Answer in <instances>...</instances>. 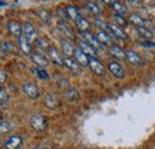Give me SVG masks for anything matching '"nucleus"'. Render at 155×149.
<instances>
[{
	"instance_id": "40",
	"label": "nucleus",
	"mask_w": 155,
	"mask_h": 149,
	"mask_svg": "<svg viewBox=\"0 0 155 149\" xmlns=\"http://www.w3.org/2000/svg\"><path fill=\"white\" fill-rule=\"evenodd\" d=\"M0 4H1V6H5V5H7V2H5V1H0Z\"/></svg>"
},
{
	"instance_id": "3",
	"label": "nucleus",
	"mask_w": 155,
	"mask_h": 149,
	"mask_svg": "<svg viewBox=\"0 0 155 149\" xmlns=\"http://www.w3.org/2000/svg\"><path fill=\"white\" fill-rule=\"evenodd\" d=\"M23 144V138L19 135H13L4 142V149H19Z\"/></svg>"
},
{
	"instance_id": "26",
	"label": "nucleus",
	"mask_w": 155,
	"mask_h": 149,
	"mask_svg": "<svg viewBox=\"0 0 155 149\" xmlns=\"http://www.w3.org/2000/svg\"><path fill=\"white\" fill-rule=\"evenodd\" d=\"M64 97L68 101H77L79 99V94L75 88H68L66 92H64Z\"/></svg>"
},
{
	"instance_id": "22",
	"label": "nucleus",
	"mask_w": 155,
	"mask_h": 149,
	"mask_svg": "<svg viewBox=\"0 0 155 149\" xmlns=\"http://www.w3.org/2000/svg\"><path fill=\"white\" fill-rule=\"evenodd\" d=\"M130 22L136 25V28H146V24H147V20L144 18H142L140 15H131L130 16Z\"/></svg>"
},
{
	"instance_id": "17",
	"label": "nucleus",
	"mask_w": 155,
	"mask_h": 149,
	"mask_svg": "<svg viewBox=\"0 0 155 149\" xmlns=\"http://www.w3.org/2000/svg\"><path fill=\"white\" fill-rule=\"evenodd\" d=\"M96 36L101 45H111L112 41H111V36L109 35V32H106L104 30H99V32H97Z\"/></svg>"
},
{
	"instance_id": "11",
	"label": "nucleus",
	"mask_w": 155,
	"mask_h": 149,
	"mask_svg": "<svg viewBox=\"0 0 155 149\" xmlns=\"http://www.w3.org/2000/svg\"><path fill=\"white\" fill-rule=\"evenodd\" d=\"M74 58L77 60L78 62L80 63V66H88L90 65V57L86 55L79 47L75 48V51H74Z\"/></svg>"
},
{
	"instance_id": "28",
	"label": "nucleus",
	"mask_w": 155,
	"mask_h": 149,
	"mask_svg": "<svg viewBox=\"0 0 155 149\" xmlns=\"http://www.w3.org/2000/svg\"><path fill=\"white\" fill-rule=\"evenodd\" d=\"M37 16H38L41 20L42 22H44L45 24H48L49 22H50V13H49V11L48 10H45V8H41L37 11Z\"/></svg>"
},
{
	"instance_id": "19",
	"label": "nucleus",
	"mask_w": 155,
	"mask_h": 149,
	"mask_svg": "<svg viewBox=\"0 0 155 149\" xmlns=\"http://www.w3.org/2000/svg\"><path fill=\"white\" fill-rule=\"evenodd\" d=\"M31 60H32V62H35L37 66H39V68L45 67V66L48 65V60H47V57L43 55H41V54H37V53L31 54Z\"/></svg>"
},
{
	"instance_id": "42",
	"label": "nucleus",
	"mask_w": 155,
	"mask_h": 149,
	"mask_svg": "<svg viewBox=\"0 0 155 149\" xmlns=\"http://www.w3.org/2000/svg\"><path fill=\"white\" fill-rule=\"evenodd\" d=\"M32 149H39V148H32Z\"/></svg>"
},
{
	"instance_id": "30",
	"label": "nucleus",
	"mask_w": 155,
	"mask_h": 149,
	"mask_svg": "<svg viewBox=\"0 0 155 149\" xmlns=\"http://www.w3.org/2000/svg\"><path fill=\"white\" fill-rule=\"evenodd\" d=\"M11 51H12V43L10 41H2V43H1V53H2V55L10 54Z\"/></svg>"
},
{
	"instance_id": "23",
	"label": "nucleus",
	"mask_w": 155,
	"mask_h": 149,
	"mask_svg": "<svg viewBox=\"0 0 155 149\" xmlns=\"http://www.w3.org/2000/svg\"><path fill=\"white\" fill-rule=\"evenodd\" d=\"M66 12H67L68 17L71 19H73L74 22H77L78 19L81 18V16L79 13V10H78V7H75V6H67L66 7Z\"/></svg>"
},
{
	"instance_id": "1",
	"label": "nucleus",
	"mask_w": 155,
	"mask_h": 149,
	"mask_svg": "<svg viewBox=\"0 0 155 149\" xmlns=\"http://www.w3.org/2000/svg\"><path fill=\"white\" fill-rule=\"evenodd\" d=\"M30 125L35 131H44L47 129V118L43 114H35L30 119Z\"/></svg>"
},
{
	"instance_id": "41",
	"label": "nucleus",
	"mask_w": 155,
	"mask_h": 149,
	"mask_svg": "<svg viewBox=\"0 0 155 149\" xmlns=\"http://www.w3.org/2000/svg\"><path fill=\"white\" fill-rule=\"evenodd\" d=\"M153 32H155V25H154V28H153Z\"/></svg>"
},
{
	"instance_id": "38",
	"label": "nucleus",
	"mask_w": 155,
	"mask_h": 149,
	"mask_svg": "<svg viewBox=\"0 0 155 149\" xmlns=\"http://www.w3.org/2000/svg\"><path fill=\"white\" fill-rule=\"evenodd\" d=\"M5 79H6V73H5V71H1V80H0V82L2 84L5 81Z\"/></svg>"
},
{
	"instance_id": "37",
	"label": "nucleus",
	"mask_w": 155,
	"mask_h": 149,
	"mask_svg": "<svg viewBox=\"0 0 155 149\" xmlns=\"http://www.w3.org/2000/svg\"><path fill=\"white\" fill-rule=\"evenodd\" d=\"M115 18L119 22V24H123V25H125V20H124V18H122V16H119V15H116L115 16Z\"/></svg>"
},
{
	"instance_id": "35",
	"label": "nucleus",
	"mask_w": 155,
	"mask_h": 149,
	"mask_svg": "<svg viewBox=\"0 0 155 149\" xmlns=\"http://www.w3.org/2000/svg\"><path fill=\"white\" fill-rule=\"evenodd\" d=\"M36 44H37V47H38V48H41V49H47V50H49V48H50V47H48L47 41L42 39V38L36 39Z\"/></svg>"
},
{
	"instance_id": "24",
	"label": "nucleus",
	"mask_w": 155,
	"mask_h": 149,
	"mask_svg": "<svg viewBox=\"0 0 155 149\" xmlns=\"http://www.w3.org/2000/svg\"><path fill=\"white\" fill-rule=\"evenodd\" d=\"M110 54L114 56V57H116V58H127L125 57V51H123L122 48L118 47V45H111Z\"/></svg>"
},
{
	"instance_id": "27",
	"label": "nucleus",
	"mask_w": 155,
	"mask_h": 149,
	"mask_svg": "<svg viewBox=\"0 0 155 149\" xmlns=\"http://www.w3.org/2000/svg\"><path fill=\"white\" fill-rule=\"evenodd\" d=\"M75 24H77V28L81 32H86V31L90 30V24H88V22H87L86 19H84L82 17L80 19H78L77 22H75Z\"/></svg>"
},
{
	"instance_id": "10",
	"label": "nucleus",
	"mask_w": 155,
	"mask_h": 149,
	"mask_svg": "<svg viewBox=\"0 0 155 149\" xmlns=\"http://www.w3.org/2000/svg\"><path fill=\"white\" fill-rule=\"evenodd\" d=\"M107 29L112 32L114 36H116V37L119 38V39H127V38H128L127 34L124 32V30H123L120 26H118L116 23H109V24H107Z\"/></svg>"
},
{
	"instance_id": "21",
	"label": "nucleus",
	"mask_w": 155,
	"mask_h": 149,
	"mask_svg": "<svg viewBox=\"0 0 155 149\" xmlns=\"http://www.w3.org/2000/svg\"><path fill=\"white\" fill-rule=\"evenodd\" d=\"M110 5H111V7L117 12V15H119V16H124V15H127V12H128L127 7H125L123 4H120L119 1H116V0L110 1Z\"/></svg>"
},
{
	"instance_id": "2",
	"label": "nucleus",
	"mask_w": 155,
	"mask_h": 149,
	"mask_svg": "<svg viewBox=\"0 0 155 149\" xmlns=\"http://www.w3.org/2000/svg\"><path fill=\"white\" fill-rule=\"evenodd\" d=\"M23 91L29 98L31 99H37L39 95V90L37 85L32 81H26L23 84Z\"/></svg>"
},
{
	"instance_id": "16",
	"label": "nucleus",
	"mask_w": 155,
	"mask_h": 149,
	"mask_svg": "<svg viewBox=\"0 0 155 149\" xmlns=\"http://www.w3.org/2000/svg\"><path fill=\"white\" fill-rule=\"evenodd\" d=\"M23 35L28 38L29 41H31V39H34V38L36 37L37 31H36V29L30 23H25L23 25Z\"/></svg>"
},
{
	"instance_id": "29",
	"label": "nucleus",
	"mask_w": 155,
	"mask_h": 149,
	"mask_svg": "<svg viewBox=\"0 0 155 149\" xmlns=\"http://www.w3.org/2000/svg\"><path fill=\"white\" fill-rule=\"evenodd\" d=\"M136 31H137V34H138L141 37H144V38H147V39L153 37V31L148 30L147 28H136Z\"/></svg>"
},
{
	"instance_id": "20",
	"label": "nucleus",
	"mask_w": 155,
	"mask_h": 149,
	"mask_svg": "<svg viewBox=\"0 0 155 149\" xmlns=\"http://www.w3.org/2000/svg\"><path fill=\"white\" fill-rule=\"evenodd\" d=\"M58 29H60V31L64 35V38H68V39H73L74 38V34H73V31H72V29L66 24V23H60L58 24Z\"/></svg>"
},
{
	"instance_id": "6",
	"label": "nucleus",
	"mask_w": 155,
	"mask_h": 149,
	"mask_svg": "<svg viewBox=\"0 0 155 149\" xmlns=\"http://www.w3.org/2000/svg\"><path fill=\"white\" fill-rule=\"evenodd\" d=\"M90 68L91 71L97 75H104L105 74V69L104 66L100 63V61L98 60L97 57H90Z\"/></svg>"
},
{
	"instance_id": "33",
	"label": "nucleus",
	"mask_w": 155,
	"mask_h": 149,
	"mask_svg": "<svg viewBox=\"0 0 155 149\" xmlns=\"http://www.w3.org/2000/svg\"><path fill=\"white\" fill-rule=\"evenodd\" d=\"M35 72H36V74H37V76H38L41 80H49V79H50L49 74H48L43 68H36Z\"/></svg>"
},
{
	"instance_id": "4",
	"label": "nucleus",
	"mask_w": 155,
	"mask_h": 149,
	"mask_svg": "<svg viewBox=\"0 0 155 149\" xmlns=\"http://www.w3.org/2000/svg\"><path fill=\"white\" fill-rule=\"evenodd\" d=\"M81 36L84 38V41L85 42H87L90 45H92L97 51L99 50H101V48H103V45L100 44V42L98 41L97 36H94V35H92L90 31H86V32H81Z\"/></svg>"
},
{
	"instance_id": "5",
	"label": "nucleus",
	"mask_w": 155,
	"mask_h": 149,
	"mask_svg": "<svg viewBox=\"0 0 155 149\" xmlns=\"http://www.w3.org/2000/svg\"><path fill=\"white\" fill-rule=\"evenodd\" d=\"M61 48H62L63 54L67 56V57H72V55H74L75 48H74V45H73V43H72L71 39L62 38L61 39Z\"/></svg>"
},
{
	"instance_id": "36",
	"label": "nucleus",
	"mask_w": 155,
	"mask_h": 149,
	"mask_svg": "<svg viewBox=\"0 0 155 149\" xmlns=\"http://www.w3.org/2000/svg\"><path fill=\"white\" fill-rule=\"evenodd\" d=\"M94 25H96L97 28H100V30H104V31H105V29H107V24H106L104 20H101V19H99V18L96 19Z\"/></svg>"
},
{
	"instance_id": "8",
	"label": "nucleus",
	"mask_w": 155,
	"mask_h": 149,
	"mask_svg": "<svg viewBox=\"0 0 155 149\" xmlns=\"http://www.w3.org/2000/svg\"><path fill=\"white\" fill-rule=\"evenodd\" d=\"M48 55H49L50 60H51L55 65H58V66H63V65H64V57L58 53L56 48L50 47L49 50H48Z\"/></svg>"
},
{
	"instance_id": "25",
	"label": "nucleus",
	"mask_w": 155,
	"mask_h": 149,
	"mask_svg": "<svg viewBox=\"0 0 155 149\" xmlns=\"http://www.w3.org/2000/svg\"><path fill=\"white\" fill-rule=\"evenodd\" d=\"M8 99H10V97H8L7 91H6L4 87H1V90H0V106H1L2 110L7 106V104H8Z\"/></svg>"
},
{
	"instance_id": "34",
	"label": "nucleus",
	"mask_w": 155,
	"mask_h": 149,
	"mask_svg": "<svg viewBox=\"0 0 155 149\" xmlns=\"http://www.w3.org/2000/svg\"><path fill=\"white\" fill-rule=\"evenodd\" d=\"M11 130H12L11 124H10L8 122L1 119V132H2V134H6V132H10Z\"/></svg>"
},
{
	"instance_id": "13",
	"label": "nucleus",
	"mask_w": 155,
	"mask_h": 149,
	"mask_svg": "<svg viewBox=\"0 0 155 149\" xmlns=\"http://www.w3.org/2000/svg\"><path fill=\"white\" fill-rule=\"evenodd\" d=\"M79 48H80L86 55L88 56V57H97L98 51L92 47V45H90L87 42H85V41L79 42Z\"/></svg>"
},
{
	"instance_id": "31",
	"label": "nucleus",
	"mask_w": 155,
	"mask_h": 149,
	"mask_svg": "<svg viewBox=\"0 0 155 149\" xmlns=\"http://www.w3.org/2000/svg\"><path fill=\"white\" fill-rule=\"evenodd\" d=\"M86 6H87V8H88L91 12H93L94 15H99V13H100V8H99L98 4H96V2H93V1H87V2H86Z\"/></svg>"
},
{
	"instance_id": "9",
	"label": "nucleus",
	"mask_w": 155,
	"mask_h": 149,
	"mask_svg": "<svg viewBox=\"0 0 155 149\" xmlns=\"http://www.w3.org/2000/svg\"><path fill=\"white\" fill-rule=\"evenodd\" d=\"M64 66L67 68H69L75 74H80L81 73V66H80V63L78 62L74 57H67L66 56L64 57Z\"/></svg>"
},
{
	"instance_id": "32",
	"label": "nucleus",
	"mask_w": 155,
	"mask_h": 149,
	"mask_svg": "<svg viewBox=\"0 0 155 149\" xmlns=\"http://www.w3.org/2000/svg\"><path fill=\"white\" fill-rule=\"evenodd\" d=\"M54 78H55V80H56V82H58L60 88H67V87L69 86L68 82H67V80H66L63 76H61V75H55Z\"/></svg>"
},
{
	"instance_id": "7",
	"label": "nucleus",
	"mask_w": 155,
	"mask_h": 149,
	"mask_svg": "<svg viewBox=\"0 0 155 149\" xmlns=\"http://www.w3.org/2000/svg\"><path fill=\"white\" fill-rule=\"evenodd\" d=\"M7 30H8V32H10L12 36H15V37L19 38L20 36H23V26H20V24L18 22H16V20L8 22V24H7Z\"/></svg>"
},
{
	"instance_id": "39",
	"label": "nucleus",
	"mask_w": 155,
	"mask_h": 149,
	"mask_svg": "<svg viewBox=\"0 0 155 149\" xmlns=\"http://www.w3.org/2000/svg\"><path fill=\"white\" fill-rule=\"evenodd\" d=\"M142 45H144V47H155V43H152V42L149 43L148 42V43H142Z\"/></svg>"
},
{
	"instance_id": "12",
	"label": "nucleus",
	"mask_w": 155,
	"mask_h": 149,
	"mask_svg": "<svg viewBox=\"0 0 155 149\" xmlns=\"http://www.w3.org/2000/svg\"><path fill=\"white\" fill-rule=\"evenodd\" d=\"M125 57H127L128 62H130L134 66H142L143 65V60L138 56V54H136L134 50H127Z\"/></svg>"
},
{
	"instance_id": "14",
	"label": "nucleus",
	"mask_w": 155,
	"mask_h": 149,
	"mask_svg": "<svg viewBox=\"0 0 155 149\" xmlns=\"http://www.w3.org/2000/svg\"><path fill=\"white\" fill-rule=\"evenodd\" d=\"M44 103H45V106L50 110H55L60 105V101H58V98L53 93H49L45 95V99H44Z\"/></svg>"
},
{
	"instance_id": "18",
	"label": "nucleus",
	"mask_w": 155,
	"mask_h": 149,
	"mask_svg": "<svg viewBox=\"0 0 155 149\" xmlns=\"http://www.w3.org/2000/svg\"><path fill=\"white\" fill-rule=\"evenodd\" d=\"M19 47L20 49L23 50L24 54L31 56V45H30V42H29V39L25 37L24 35L19 37Z\"/></svg>"
},
{
	"instance_id": "15",
	"label": "nucleus",
	"mask_w": 155,
	"mask_h": 149,
	"mask_svg": "<svg viewBox=\"0 0 155 149\" xmlns=\"http://www.w3.org/2000/svg\"><path fill=\"white\" fill-rule=\"evenodd\" d=\"M107 68H109L110 73L112 75H115L116 78H124V69H123V67L119 63H117V62H110L109 66H107Z\"/></svg>"
}]
</instances>
